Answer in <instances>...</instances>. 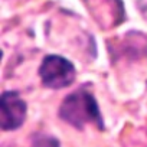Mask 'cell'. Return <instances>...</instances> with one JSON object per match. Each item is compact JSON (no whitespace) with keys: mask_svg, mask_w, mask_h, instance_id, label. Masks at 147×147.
Wrapping results in <instances>:
<instances>
[{"mask_svg":"<svg viewBox=\"0 0 147 147\" xmlns=\"http://www.w3.org/2000/svg\"><path fill=\"white\" fill-rule=\"evenodd\" d=\"M59 115L63 121L80 130L87 124H95L100 130L104 128L98 104L87 90H78L68 95L59 108Z\"/></svg>","mask_w":147,"mask_h":147,"instance_id":"cell-1","label":"cell"},{"mask_svg":"<svg viewBox=\"0 0 147 147\" xmlns=\"http://www.w3.org/2000/svg\"><path fill=\"white\" fill-rule=\"evenodd\" d=\"M39 75L43 85L49 88H65L75 80V68L74 65L58 55H49L43 59Z\"/></svg>","mask_w":147,"mask_h":147,"instance_id":"cell-2","label":"cell"},{"mask_svg":"<svg viewBox=\"0 0 147 147\" xmlns=\"http://www.w3.org/2000/svg\"><path fill=\"white\" fill-rule=\"evenodd\" d=\"M26 118V102L16 91H7L0 100V127L3 130L19 128Z\"/></svg>","mask_w":147,"mask_h":147,"instance_id":"cell-3","label":"cell"}]
</instances>
